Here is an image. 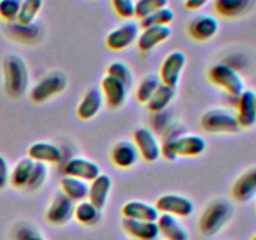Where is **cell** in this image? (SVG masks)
Returning <instances> with one entry per match:
<instances>
[{
	"mask_svg": "<svg viewBox=\"0 0 256 240\" xmlns=\"http://www.w3.org/2000/svg\"><path fill=\"white\" fill-rule=\"evenodd\" d=\"M159 232L166 240H189V232L174 215L160 214L156 220Z\"/></svg>",
	"mask_w": 256,
	"mask_h": 240,
	"instance_id": "24",
	"label": "cell"
},
{
	"mask_svg": "<svg viewBox=\"0 0 256 240\" xmlns=\"http://www.w3.org/2000/svg\"><path fill=\"white\" fill-rule=\"evenodd\" d=\"M15 240H45L39 232L28 225H22L15 232Z\"/></svg>",
	"mask_w": 256,
	"mask_h": 240,
	"instance_id": "40",
	"label": "cell"
},
{
	"mask_svg": "<svg viewBox=\"0 0 256 240\" xmlns=\"http://www.w3.org/2000/svg\"><path fill=\"white\" fill-rule=\"evenodd\" d=\"M254 0H214V9L224 18H238L252 8Z\"/></svg>",
	"mask_w": 256,
	"mask_h": 240,
	"instance_id": "26",
	"label": "cell"
},
{
	"mask_svg": "<svg viewBox=\"0 0 256 240\" xmlns=\"http://www.w3.org/2000/svg\"><path fill=\"white\" fill-rule=\"evenodd\" d=\"M255 109H256V94H255Z\"/></svg>",
	"mask_w": 256,
	"mask_h": 240,
	"instance_id": "43",
	"label": "cell"
},
{
	"mask_svg": "<svg viewBox=\"0 0 256 240\" xmlns=\"http://www.w3.org/2000/svg\"><path fill=\"white\" fill-rule=\"evenodd\" d=\"M68 86V79L62 72L54 70L44 75L30 90V99L34 102H45L52 98L62 94Z\"/></svg>",
	"mask_w": 256,
	"mask_h": 240,
	"instance_id": "6",
	"label": "cell"
},
{
	"mask_svg": "<svg viewBox=\"0 0 256 240\" xmlns=\"http://www.w3.org/2000/svg\"><path fill=\"white\" fill-rule=\"evenodd\" d=\"M202 128L212 134H235L242 130L235 112L222 108H214L202 114Z\"/></svg>",
	"mask_w": 256,
	"mask_h": 240,
	"instance_id": "5",
	"label": "cell"
},
{
	"mask_svg": "<svg viewBox=\"0 0 256 240\" xmlns=\"http://www.w3.org/2000/svg\"><path fill=\"white\" fill-rule=\"evenodd\" d=\"M110 158H112V162L115 166L119 168V169L126 170L136 164L140 154L138 152V148L135 146L134 142L122 140V142H118L112 146Z\"/></svg>",
	"mask_w": 256,
	"mask_h": 240,
	"instance_id": "17",
	"label": "cell"
},
{
	"mask_svg": "<svg viewBox=\"0 0 256 240\" xmlns=\"http://www.w3.org/2000/svg\"><path fill=\"white\" fill-rule=\"evenodd\" d=\"M206 149V142L200 135L184 134L179 138L162 142V156L174 162L179 156H198Z\"/></svg>",
	"mask_w": 256,
	"mask_h": 240,
	"instance_id": "3",
	"label": "cell"
},
{
	"mask_svg": "<svg viewBox=\"0 0 256 240\" xmlns=\"http://www.w3.org/2000/svg\"><path fill=\"white\" fill-rule=\"evenodd\" d=\"M48 174H49V172H48V165L44 164V162H35L34 168H32V174H30V178L28 180V184L25 186V189L32 190V192L40 189L44 185Z\"/></svg>",
	"mask_w": 256,
	"mask_h": 240,
	"instance_id": "36",
	"label": "cell"
},
{
	"mask_svg": "<svg viewBox=\"0 0 256 240\" xmlns=\"http://www.w3.org/2000/svg\"><path fill=\"white\" fill-rule=\"evenodd\" d=\"M160 84H162V80L155 74H149L142 78V82L138 85L136 92H135L138 102H142V104H146L152 99L158 88L160 86Z\"/></svg>",
	"mask_w": 256,
	"mask_h": 240,
	"instance_id": "31",
	"label": "cell"
},
{
	"mask_svg": "<svg viewBox=\"0 0 256 240\" xmlns=\"http://www.w3.org/2000/svg\"><path fill=\"white\" fill-rule=\"evenodd\" d=\"M170 36H172V28L169 25L142 28L136 40L138 48H139L140 52H149L155 46L166 42Z\"/></svg>",
	"mask_w": 256,
	"mask_h": 240,
	"instance_id": "15",
	"label": "cell"
},
{
	"mask_svg": "<svg viewBox=\"0 0 256 240\" xmlns=\"http://www.w3.org/2000/svg\"><path fill=\"white\" fill-rule=\"evenodd\" d=\"M135 2L136 0H112L115 12L122 19L135 18Z\"/></svg>",
	"mask_w": 256,
	"mask_h": 240,
	"instance_id": "38",
	"label": "cell"
},
{
	"mask_svg": "<svg viewBox=\"0 0 256 240\" xmlns=\"http://www.w3.org/2000/svg\"><path fill=\"white\" fill-rule=\"evenodd\" d=\"M112 186V180L109 175L100 174L95 178L89 184V192H88V200L94 204L98 209H104L109 199L110 190Z\"/></svg>",
	"mask_w": 256,
	"mask_h": 240,
	"instance_id": "22",
	"label": "cell"
},
{
	"mask_svg": "<svg viewBox=\"0 0 256 240\" xmlns=\"http://www.w3.org/2000/svg\"><path fill=\"white\" fill-rule=\"evenodd\" d=\"M122 214L126 219L142 220V222H156L160 216V212H158L155 205L139 200H132L124 204Z\"/></svg>",
	"mask_w": 256,
	"mask_h": 240,
	"instance_id": "23",
	"label": "cell"
},
{
	"mask_svg": "<svg viewBox=\"0 0 256 240\" xmlns=\"http://www.w3.org/2000/svg\"><path fill=\"white\" fill-rule=\"evenodd\" d=\"M185 64H186V55L182 50H174L169 52L160 66L159 78L162 80V84L176 89Z\"/></svg>",
	"mask_w": 256,
	"mask_h": 240,
	"instance_id": "9",
	"label": "cell"
},
{
	"mask_svg": "<svg viewBox=\"0 0 256 240\" xmlns=\"http://www.w3.org/2000/svg\"><path fill=\"white\" fill-rule=\"evenodd\" d=\"M140 156L148 162H154L162 156V142L156 134L148 128H138L132 135Z\"/></svg>",
	"mask_w": 256,
	"mask_h": 240,
	"instance_id": "7",
	"label": "cell"
},
{
	"mask_svg": "<svg viewBox=\"0 0 256 240\" xmlns=\"http://www.w3.org/2000/svg\"><path fill=\"white\" fill-rule=\"evenodd\" d=\"M234 215V205L230 200L219 198L205 206L199 220V229L205 236H212L222 232Z\"/></svg>",
	"mask_w": 256,
	"mask_h": 240,
	"instance_id": "1",
	"label": "cell"
},
{
	"mask_svg": "<svg viewBox=\"0 0 256 240\" xmlns=\"http://www.w3.org/2000/svg\"><path fill=\"white\" fill-rule=\"evenodd\" d=\"M209 2L210 0H185V8L192 10V12H195V10L204 8Z\"/></svg>",
	"mask_w": 256,
	"mask_h": 240,
	"instance_id": "42",
	"label": "cell"
},
{
	"mask_svg": "<svg viewBox=\"0 0 256 240\" xmlns=\"http://www.w3.org/2000/svg\"><path fill=\"white\" fill-rule=\"evenodd\" d=\"M10 169L9 164L2 155H0V190L4 189L9 182Z\"/></svg>",
	"mask_w": 256,
	"mask_h": 240,
	"instance_id": "41",
	"label": "cell"
},
{
	"mask_svg": "<svg viewBox=\"0 0 256 240\" xmlns=\"http://www.w3.org/2000/svg\"><path fill=\"white\" fill-rule=\"evenodd\" d=\"M5 92L12 98H20L25 94L29 84V70L22 56L6 55L2 60Z\"/></svg>",
	"mask_w": 256,
	"mask_h": 240,
	"instance_id": "2",
	"label": "cell"
},
{
	"mask_svg": "<svg viewBox=\"0 0 256 240\" xmlns=\"http://www.w3.org/2000/svg\"><path fill=\"white\" fill-rule=\"evenodd\" d=\"M122 226L129 236L136 240H155L160 235L156 222H142L124 218Z\"/></svg>",
	"mask_w": 256,
	"mask_h": 240,
	"instance_id": "19",
	"label": "cell"
},
{
	"mask_svg": "<svg viewBox=\"0 0 256 240\" xmlns=\"http://www.w3.org/2000/svg\"><path fill=\"white\" fill-rule=\"evenodd\" d=\"M232 196L239 202H248L256 198V166L245 170L232 185Z\"/></svg>",
	"mask_w": 256,
	"mask_h": 240,
	"instance_id": "18",
	"label": "cell"
},
{
	"mask_svg": "<svg viewBox=\"0 0 256 240\" xmlns=\"http://www.w3.org/2000/svg\"><path fill=\"white\" fill-rule=\"evenodd\" d=\"M169 0H136L135 2V18L142 20L152 12L168 6Z\"/></svg>",
	"mask_w": 256,
	"mask_h": 240,
	"instance_id": "35",
	"label": "cell"
},
{
	"mask_svg": "<svg viewBox=\"0 0 256 240\" xmlns=\"http://www.w3.org/2000/svg\"><path fill=\"white\" fill-rule=\"evenodd\" d=\"M64 172L68 176L82 179L84 182H90L102 174L100 166L94 162L92 160L86 159V158H70L64 165Z\"/></svg>",
	"mask_w": 256,
	"mask_h": 240,
	"instance_id": "12",
	"label": "cell"
},
{
	"mask_svg": "<svg viewBox=\"0 0 256 240\" xmlns=\"http://www.w3.org/2000/svg\"><path fill=\"white\" fill-rule=\"evenodd\" d=\"M255 92L244 90L236 98V119L242 129H249L256 124Z\"/></svg>",
	"mask_w": 256,
	"mask_h": 240,
	"instance_id": "16",
	"label": "cell"
},
{
	"mask_svg": "<svg viewBox=\"0 0 256 240\" xmlns=\"http://www.w3.org/2000/svg\"><path fill=\"white\" fill-rule=\"evenodd\" d=\"M74 218L80 224L85 225V226H92V225H95L100 220L102 210L98 209L89 200H82V202H76V205H75Z\"/></svg>",
	"mask_w": 256,
	"mask_h": 240,
	"instance_id": "27",
	"label": "cell"
},
{
	"mask_svg": "<svg viewBox=\"0 0 256 240\" xmlns=\"http://www.w3.org/2000/svg\"><path fill=\"white\" fill-rule=\"evenodd\" d=\"M152 115H154L152 120V129L162 135V132H164L165 130L170 126V124H172V114H170L169 112H166V110H164V112H155V114Z\"/></svg>",
	"mask_w": 256,
	"mask_h": 240,
	"instance_id": "39",
	"label": "cell"
},
{
	"mask_svg": "<svg viewBox=\"0 0 256 240\" xmlns=\"http://www.w3.org/2000/svg\"><path fill=\"white\" fill-rule=\"evenodd\" d=\"M252 240H256V235H254V238H252Z\"/></svg>",
	"mask_w": 256,
	"mask_h": 240,
	"instance_id": "44",
	"label": "cell"
},
{
	"mask_svg": "<svg viewBox=\"0 0 256 240\" xmlns=\"http://www.w3.org/2000/svg\"><path fill=\"white\" fill-rule=\"evenodd\" d=\"M255 210H256V204H255Z\"/></svg>",
	"mask_w": 256,
	"mask_h": 240,
	"instance_id": "45",
	"label": "cell"
},
{
	"mask_svg": "<svg viewBox=\"0 0 256 240\" xmlns=\"http://www.w3.org/2000/svg\"><path fill=\"white\" fill-rule=\"evenodd\" d=\"M60 188H62V194L66 195L74 202L85 200L88 198V192H89V184L86 182L76 179V178L68 176V175H65L60 180Z\"/></svg>",
	"mask_w": 256,
	"mask_h": 240,
	"instance_id": "25",
	"label": "cell"
},
{
	"mask_svg": "<svg viewBox=\"0 0 256 240\" xmlns=\"http://www.w3.org/2000/svg\"><path fill=\"white\" fill-rule=\"evenodd\" d=\"M174 19H175L174 10L170 9L169 6H165L162 8V9L150 14L149 16L140 20V26L148 28V26H159V25H170L172 22H174Z\"/></svg>",
	"mask_w": 256,
	"mask_h": 240,
	"instance_id": "33",
	"label": "cell"
},
{
	"mask_svg": "<svg viewBox=\"0 0 256 240\" xmlns=\"http://www.w3.org/2000/svg\"><path fill=\"white\" fill-rule=\"evenodd\" d=\"M175 96V88L168 86L165 84H160V86L158 88L156 92H154V95L152 96V99L146 102L148 110H149L152 114L155 112H160L166 110V108L169 106L172 100Z\"/></svg>",
	"mask_w": 256,
	"mask_h": 240,
	"instance_id": "28",
	"label": "cell"
},
{
	"mask_svg": "<svg viewBox=\"0 0 256 240\" xmlns=\"http://www.w3.org/2000/svg\"><path fill=\"white\" fill-rule=\"evenodd\" d=\"M8 30L14 39L24 42H34L39 38L40 34V26L35 22H32V24H20L18 22H10Z\"/></svg>",
	"mask_w": 256,
	"mask_h": 240,
	"instance_id": "30",
	"label": "cell"
},
{
	"mask_svg": "<svg viewBox=\"0 0 256 240\" xmlns=\"http://www.w3.org/2000/svg\"><path fill=\"white\" fill-rule=\"evenodd\" d=\"M208 78L215 86L220 88L232 96L238 98L245 90V82L235 68L226 62H216L208 70Z\"/></svg>",
	"mask_w": 256,
	"mask_h": 240,
	"instance_id": "4",
	"label": "cell"
},
{
	"mask_svg": "<svg viewBox=\"0 0 256 240\" xmlns=\"http://www.w3.org/2000/svg\"><path fill=\"white\" fill-rule=\"evenodd\" d=\"M220 24L212 15H198L188 25V32L198 42H208L219 32Z\"/></svg>",
	"mask_w": 256,
	"mask_h": 240,
	"instance_id": "14",
	"label": "cell"
},
{
	"mask_svg": "<svg viewBox=\"0 0 256 240\" xmlns=\"http://www.w3.org/2000/svg\"><path fill=\"white\" fill-rule=\"evenodd\" d=\"M155 208L162 214L174 215L176 218L190 216L194 212V204L192 200L178 194L162 195L155 202Z\"/></svg>",
	"mask_w": 256,
	"mask_h": 240,
	"instance_id": "10",
	"label": "cell"
},
{
	"mask_svg": "<svg viewBox=\"0 0 256 240\" xmlns=\"http://www.w3.org/2000/svg\"><path fill=\"white\" fill-rule=\"evenodd\" d=\"M102 94L106 104L112 109H119L125 104L129 94V88L110 75H105L102 80Z\"/></svg>",
	"mask_w": 256,
	"mask_h": 240,
	"instance_id": "13",
	"label": "cell"
},
{
	"mask_svg": "<svg viewBox=\"0 0 256 240\" xmlns=\"http://www.w3.org/2000/svg\"><path fill=\"white\" fill-rule=\"evenodd\" d=\"M28 156L34 162L44 164H59L62 160V152L58 145L52 142H38L30 145L28 149Z\"/></svg>",
	"mask_w": 256,
	"mask_h": 240,
	"instance_id": "21",
	"label": "cell"
},
{
	"mask_svg": "<svg viewBox=\"0 0 256 240\" xmlns=\"http://www.w3.org/2000/svg\"><path fill=\"white\" fill-rule=\"evenodd\" d=\"M34 160L30 159L29 156L20 159L10 172V184L16 188V189H22V188L26 186L28 180H29L30 174H32V168H34Z\"/></svg>",
	"mask_w": 256,
	"mask_h": 240,
	"instance_id": "29",
	"label": "cell"
},
{
	"mask_svg": "<svg viewBox=\"0 0 256 240\" xmlns=\"http://www.w3.org/2000/svg\"><path fill=\"white\" fill-rule=\"evenodd\" d=\"M42 5H44V0H22L16 22L20 24L34 22L39 12H42Z\"/></svg>",
	"mask_w": 256,
	"mask_h": 240,
	"instance_id": "32",
	"label": "cell"
},
{
	"mask_svg": "<svg viewBox=\"0 0 256 240\" xmlns=\"http://www.w3.org/2000/svg\"><path fill=\"white\" fill-rule=\"evenodd\" d=\"M140 34V24L132 20H128L120 26L115 28L108 34L106 45L110 50L122 52L132 46Z\"/></svg>",
	"mask_w": 256,
	"mask_h": 240,
	"instance_id": "8",
	"label": "cell"
},
{
	"mask_svg": "<svg viewBox=\"0 0 256 240\" xmlns=\"http://www.w3.org/2000/svg\"><path fill=\"white\" fill-rule=\"evenodd\" d=\"M106 75L115 78L119 82H122V84L126 85L128 88L132 86V82H134V76H132V69L129 68V65L122 62H112L108 66Z\"/></svg>",
	"mask_w": 256,
	"mask_h": 240,
	"instance_id": "34",
	"label": "cell"
},
{
	"mask_svg": "<svg viewBox=\"0 0 256 240\" xmlns=\"http://www.w3.org/2000/svg\"><path fill=\"white\" fill-rule=\"evenodd\" d=\"M104 104V96L102 90L96 86H92L84 94L76 108L78 116L82 120H90L96 116L102 110Z\"/></svg>",
	"mask_w": 256,
	"mask_h": 240,
	"instance_id": "20",
	"label": "cell"
},
{
	"mask_svg": "<svg viewBox=\"0 0 256 240\" xmlns=\"http://www.w3.org/2000/svg\"><path fill=\"white\" fill-rule=\"evenodd\" d=\"M22 0H0V18L6 22L18 20Z\"/></svg>",
	"mask_w": 256,
	"mask_h": 240,
	"instance_id": "37",
	"label": "cell"
},
{
	"mask_svg": "<svg viewBox=\"0 0 256 240\" xmlns=\"http://www.w3.org/2000/svg\"><path fill=\"white\" fill-rule=\"evenodd\" d=\"M74 208L75 202L70 200L66 195L59 192L55 195L48 206L45 218L50 224L55 226H62L69 222L72 218H74Z\"/></svg>",
	"mask_w": 256,
	"mask_h": 240,
	"instance_id": "11",
	"label": "cell"
}]
</instances>
